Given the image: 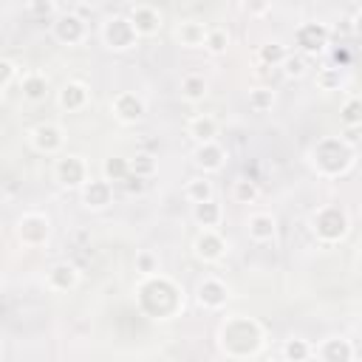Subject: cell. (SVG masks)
<instances>
[{
	"label": "cell",
	"instance_id": "cell-17",
	"mask_svg": "<svg viewBox=\"0 0 362 362\" xmlns=\"http://www.w3.org/2000/svg\"><path fill=\"white\" fill-rule=\"evenodd\" d=\"M45 283H48L51 291H71V288L79 283V272H76V266H71V263H57V266L48 269Z\"/></svg>",
	"mask_w": 362,
	"mask_h": 362
},
{
	"label": "cell",
	"instance_id": "cell-27",
	"mask_svg": "<svg viewBox=\"0 0 362 362\" xmlns=\"http://www.w3.org/2000/svg\"><path fill=\"white\" fill-rule=\"evenodd\" d=\"M229 31L226 28H206V34H204V48L209 51V54H226V48H229Z\"/></svg>",
	"mask_w": 362,
	"mask_h": 362
},
{
	"label": "cell",
	"instance_id": "cell-31",
	"mask_svg": "<svg viewBox=\"0 0 362 362\" xmlns=\"http://www.w3.org/2000/svg\"><path fill=\"white\" fill-rule=\"evenodd\" d=\"M105 178L113 184V181H124L130 175V167H127V158H107L105 161Z\"/></svg>",
	"mask_w": 362,
	"mask_h": 362
},
{
	"label": "cell",
	"instance_id": "cell-4",
	"mask_svg": "<svg viewBox=\"0 0 362 362\" xmlns=\"http://www.w3.org/2000/svg\"><path fill=\"white\" fill-rule=\"evenodd\" d=\"M311 229H314V235H317L320 240L334 243V240L345 238V232H348V215H345V209H339V206H334V204L320 206V209L311 215Z\"/></svg>",
	"mask_w": 362,
	"mask_h": 362
},
{
	"label": "cell",
	"instance_id": "cell-38",
	"mask_svg": "<svg viewBox=\"0 0 362 362\" xmlns=\"http://www.w3.org/2000/svg\"><path fill=\"white\" fill-rule=\"evenodd\" d=\"M28 11L34 17H51L54 14V0H28Z\"/></svg>",
	"mask_w": 362,
	"mask_h": 362
},
{
	"label": "cell",
	"instance_id": "cell-36",
	"mask_svg": "<svg viewBox=\"0 0 362 362\" xmlns=\"http://www.w3.org/2000/svg\"><path fill=\"white\" fill-rule=\"evenodd\" d=\"M317 85L322 90H337L339 88V68H322L317 74Z\"/></svg>",
	"mask_w": 362,
	"mask_h": 362
},
{
	"label": "cell",
	"instance_id": "cell-1",
	"mask_svg": "<svg viewBox=\"0 0 362 362\" xmlns=\"http://www.w3.org/2000/svg\"><path fill=\"white\" fill-rule=\"evenodd\" d=\"M136 294H139L141 311L147 317H153V320H170V317H175L184 308V291L170 277H164L158 272L156 274H147L139 283Z\"/></svg>",
	"mask_w": 362,
	"mask_h": 362
},
{
	"label": "cell",
	"instance_id": "cell-29",
	"mask_svg": "<svg viewBox=\"0 0 362 362\" xmlns=\"http://www.w3.org/2000/svg\"><path fill=\"white\" fill-rule=\"evenodd\" d=\"M127 167H130V173H133V175L147 178V175H153V173H156V158H153L150 153H139V156L127 158Z\"/></svg>",
	"mask_w": 362,
	"mask_h": 362
},
{
	"label": "cell",
	"instance_id": "cell-10",
	"mask_svg": "<svg viewBox=\"0 0 362 362\" xmlns=\"http://www.w3.org/2000/svg\"><path fill=\"white\" fill-rule=\"evenodd\" d=\"M127 17H130V23H133V28H136L139 37H153V34L161 31V11L156 6L139 3V6L130 8Z\"/></svg>",
	"mask_w": 362,
	"mask_h": 362
},
{
	"label": "cell",
	"instance_id": "cell-16",
	"mask_svg": "<svg viewBox=\"0 0 362 362\" xmlns=\"http://www.w3.org/2000/svg\"><path fill=\"white\" fill-rule=\"evenodd\" d=\"M223 158H226V153H223L221 144H215V139H212V141H198V147H195V153H192L195 167H201L204 173L221 170V167H223Z\"/></svg>",
	"mask_w": 362,
	"mask_h": 362
},
{
	"label": "cell",
	"instance_id": "cell-14",
	"mask_svg": "<svg viewBox=\"0 0 362 362\" xmlns=\"http://www.w3.org/2000/svg\"><path fill=\"white\" fill-rule=\"evenodd\" d=\"M85 20L79 17V14H62V17H57V23H54V37L59 40V42H65V45H76V42H82L85 40Z\"/></svg>",
	"mask_w": 362,
	"mask_h": 362
},
{
	"label": "cell",
	"instance_id": "cell-2",
	"mask_svg": "<svg viewBox=\"0 0 362 362\" xmlns=\"http://www.w3.org/2000/svg\"><path fill=\"white\" fill-rule=\"evenodd\" d=\"M218 337H221V348L229 356H255L263 342V328L243 314H232L221 322Z\"/></svg>",
	"mask_w": 362,
	"mask_h": 362
},
{
	"label": "cell",
	"instance_id": "cell-19",
	"mask_svg": "<svg viewBox=\"0 0 362 362\" xmlns=\"http://www.w3.org/2000/svg\"><path fill=\"white\" fill-rule=\"evenodd\" d=\"M246 229H249V238H252V240L266 243V240H274L277 221H274V215H269V212H255V215H249Z\"/></svg>",
	"mask_w": 362,
	"mask_h": 362
},
{
	"label": "cell",
	"instance_id": "cell-13",
	"mask_svg": "<svg viewBox=\"0 0 362 362\" xmlns=\"http://www.w3.org/2000/svg\"><path fill=\"white\" fill-rule=\"evenodd\" d=\"M79 189H82V204L88 209H105L110 204V198H113V184L107 178H96V181L88 178Z\"/></svg>",
	"mask_w": 362,
	"mask_h": 362
},
{
	"label": "cell",
	"instance_id": "cell-24",
	"mask_svg": "<svg viewBox=\"0 0 362 362\" xmlns=\"http://www.w3.org/2000/svg\"><path fill=\"white\" fill-rule=\"evenodd\" d=\"M317 356L325 362H348L354 356V351L345 339H325V345L317 351Z\"/></svg>",
	"mask_w": 362,
	"mask_h": 362
},
{
	"label": "cell",
	"instance_id": "cell-32",
	"mask_svg": "<svg viewBox=\"0 0 362 362\" xmlns=\"http://www.w3.org/2000/svg\"><path fill=\"white\" fill-rule=\"evenodd\" d=\"M232 195H235V201H240V204H252V201L257 198V187H255V181H249V178H238V181L232 184Z\"/></svg>",
	"mask_w": 362,
	"mask_h": 362
},
{
	"label": "cell",
	"instance_id": "cell-33",
	"mask_svg": "<svg viewBox=\"0 0 362 362\" xmlns=\"http://www.w3.org/2000/svg\"><path fill=\"white\" fill-rule=\"evenodd\" d=\"M286 54H288V51H286V45H280V42H266V45H260V51H257V57H260L266 65H280Z\"/></svg>",
	"mask_w": 362,
	"mask_h": 362
},
{
	"label": "cell",
	"instance_id": "cell-9",
	"mask_svg": "<svg viewBox=\"0 0 362 362\" xmlns=\"http://www.w3.org/2000/svg\"><path fill=\"white\" fill-rule=\"evenodd\" d=\"M110 110H113V116H116L119 122H124V124H136V122L144 116L147 107H144V99H141L139 93H133V90H122V93L113 96Z\"/></svg>",
	"mask_w": 362,
	"mask_h": 362
},
{
	"label": "cell",
	"instance_id": "cell-21",
	"mask_svg": "<svg viewBox=\"0 0 362 362\" xmlns=\"http://www.w3.org/2000/svg\"><path fill=\"white\" fill-rule=\"evenodd\" d=\"M204 34H206V25L198 20H184L175 28V40L184 48H204Z\"/></svg>",
	"mask_w": 362,
	"mask_h": 362
},
{
	"label": "cell",
	"instance_id": "cell-11",
	"mask_svg": "<svg viewBox=\"0 0 362 362\" xmlns=\"http://www.w3.org/2000/svg\"><path fill=\"white\" fill-rule=\"evenodd\" d=\"M294 40H297V45H300V51H303L305 57H308V54H320V51L328 45V28L320 25V23H305V25L297 28Z\"/></svg>",
	"mask_w": 362,
	"mask_h": 362
},
{
	"label": "cell",
	"instance_id": "cell-20",
	"mask_svg": "<svg viewBox=\"0 0 362 362\" xmlns=\"http://www.w3.org/2000/svg\"><path fill=\"white\" fill-rule=\"evenodd\" d=\"M88 99H90V90H88V85H82V82H68V85L59 90V107L68 110V113L82 110V107L88 105Z\"/></svg>",
	"mask_w": 362,
	"mask_h": 362
},
{
	"label": "cell",
	"instance_id": "cell-3",
	"mask_svg": "<svg viewBox=\"0 0 362 362\" xmlns=\"http://www.w3.org/2000/svg\"><path fill=\"white\" fill-rule=\"evenodd\" d=\"M354 161V147H348L342 139H322L311 150V164L322 175H339L351 167Z\"/></svg>",
	"mask_w": 362,
	"mask_h": 362
},
{
	"label": "cell",
	"instance_id": "cell-37",
	"mask_svg": "<svg viewBox=\"0 0 362 362\" xmlns=\"http://www.w3.org/2000/svg\"><path fill=\"white\" fill-rule=\"evenodd\" d=\"M342 122L345 124H359L362 116H359V99H348L345 107H342Z\"/></svg>",
	"mask_w": 362,
	"mask_h": 362
},
{
	"label": "cell",
	"instance_id": "cell-22",
	"mask_svg": "<svg viewBox=\"0 0 362 362\" xmlns=\"http://www.w3.org/2000/svg\"><path fill=\"white\" fill-rule=\"evenodd\" d=\"M187 133H189L195 141H212V139L218 136V122H215V116H209V113H198V116L189 119Z\"/></svg>",
	"mask_w": 362,
	"mask_h": 362
},
{
	"label": "cell",
	"instance_id": "cell-42",
	"mask_svg": "<svg viewBox=\"0 0 362 362\" xmlns=\"http://www.w3.org/2000/svg\"><path fill=\"white\" fill-rule=\"evenodd\" d=\"M0 105H3V88H0Z\"/></svg>",
	"mask_w": 362,
	"mask_h": 362
},
{
	"label": "cell",
	"instance_id": "cell-6",
	"mask_svg": "<svg viewBox=\"0 0 362 362\" xmlns=\"http://www.w3.org/2000/svg\"><path fill=\"white\" fill-rule=\"evenodd\" d=\"M17 238L25 246H42L51 238V221L42 212H25L17 221Z\"/></svg>",
	"mask_w": 362,
	"mask_h": 362
},
{
	"label": "cell",
	"instance_id": "cell-8",
	"mask_svg": "<svg viewBox=\"0 0 362 362\" xmlns=\"http://www.w3.org/2000/svg\"><path fill=\"white\" fill-rule=\"evenodd\" d=\"M192 252L204 263H218L226 255V240L218 229H201L198 238L192 240Z\"/></svg>",
	"mask_w": 362,
	"mask_h": 362
},
{
	"label": "cell",
	"instance_id": "cell-7",
	"mask_svg": "<svg viewBox=\"0 0 362 362\" xmlns=\"http://www.w3.org/2000/svg\"><path fill=\"white\" fill-rule=\"evenodd\" d=\"M54 175H57V181H59L62 187L79 189V187L88 181V164H85L82 156H62V158H57V164H54Z\"/></svg>",
	"mask_w": 362,
	"mask_h": 362
},
{
	"label": "cell",
	"instance_id": "cell-18",
	"mask_svg": "<svg viewBox=\"0 0 362 362\" xmlns=\"http://www.w3.org/2000/svg\"><path fill=\"white\" fill-rule=\"evenodd\" d=\"M192 218L201 229H218L221 221H223V209L215 198H206V201H198L192 204Z\"/></svg>",
	"mask_w": 362,
	"mask_h": 362
},
{
	"label": "cell",
	"instance_id": "cell-12",
	"mask_svg": "<svg viewBox=\"0 0 362 362\" xmlns=\"http://www.w3.org/2000/svg\"><path fill=\"white\" fill-rule=\"evenodd\" d=\"M28 139H31V144H34V150H40V153H45V156H54V153H59V147H62V130L57 127V124H51V122H45V124H37L31 133H28Z\"/></svg>",
	"mask_w": 362,
	"mask_h": 362
},
{
	"label": "cell",
	"instance_id": "cell-34",
	"mask_svg": "<svg viewBox=\"0 0 362 362\" xmlns=\"http://www.w3.org/2000/svg\"><path fill=\"white\" fill-rule=\"evenodd\" d=\"M311 354H314V351H311V345H308L305 339H288L286 348H283V356H286V359H294V362L308 359Z\"/></svg>",
	"mask_w": 362,
	"mask_h": 362
},
{
	"label": "cell",
	"instance_id": "cell-23",
	"mask_svg": "<svg viewBox=\"0 0 362 362\" xmlns=\"http://www.w3.org/2000/svg\"><path fill=\"white\" fill-rule=\"evenodd\" d=\"M45 93H48V76L45 74L31 71L23 76V96L28 102H40V99H45Z\"/></svg>",
	"mask_w": 362,
	"mask_h": 362
},
{
	"label": "cell",
	"instance_id": "cell-41",
	"mask_svg": "<svg viewBox=\"0 0 362 362\" xmlns=\"http://www.w3.org/2000/svg\"><path fill=\"white\" fill-rule=\"evenodd\" d=\"M356 133H359V124H345V139H342V141H345L348 147H356V141H359Z\"/></svg>",
	"mask_w": 362,
	"mask_h": 362
},
{
	"label": "cell",
	"instance_id": "cell-43",
	"mask_svg": "<svg viewBox=\"0 0 362 362\" xmlns=\"http://www.w3.org/2000/svg\"><path fill=\"white\" fill-rule=\"evenodd\" d=\"M0 356H3V351H0Z\"/></svg>",
	"mask_w": 362,
	"mask_h": 362
},
{
	"label": "cell",
	"instance_id": "cell-28",
	"mask_svg": "<svg viewBox=\"0 0 362 362\" xmlns=\"http://www.w3.org/2000/svg\"><path fill=\"white\" fill-rule=\"evenodd\" d=\"M249 107H252L255 113L272 110V107H274V90H269V88H252V90H249Z\"/></svg>",
	"mask_w": 362,
	"mask_h": 362
},
{
	"label": "cell",
	"instance_id": "cell-5",
	"mask_svg": "<svg viewBox=\"0 0 362 362\" xmlns=\"http://www.w3.org/2000/svg\"><path fill=\"white\" fill-rule=\"evenodd\" d=\"M102 40H105V45H107L110 51H127V48L136 45L139 34H136L130 17L113 14V17H107V20L102 23Z\"/></svg>",
	"mask_w": 362,
	"mask_h": 362
},
{
	"label": "cell",
	"instance_id": "cell-35",
	"mask_svg": "<svg viewBox=\"0 0 362 362\" xmlns=\"http://www.w3.org/2000/svg\"><path fill=\"white\" fill-rule=\"evenodd\" d=\"M136 272H139L141 277L156 274V272H158V257H156L153 252H139V255H136Z\"/></svg>",
	"mask_w": 362,
	"mask_h": 362
},
{
	"label": "cell",
	"instance_id": "cell-25",
	"mask_svg": "<svg viewBox=\"0 0 362 362\" xmlns=\"http://www.w3.org/2000/svg\"><path fill=\"white\" fill-rule=\"evenodd\" d=\"M184 195H187V201L198 204V201L212 198V195H215V187H212V181H209V178L198 175V178H189V181L184 184Z\"/></svg>",
	"mask_w": 362,
	"mask_h": 362
},
{
	"label": "cell",
	"instance_id": "cell-15",
	"mask_svg": "<svg viewBox=\"0 0 362 362\" xmlns=\"http://www.w3.org/2000/svg\"><path fill=\"white\" fill-rule=\"evenodd\" d=\"M226 297H229V288L223 280L218 277H204L198 283V303L204 308H223L226 305Z\"/></svg>",
	"mask_w": 362,
	"mask_h": 362
},
{
	"label": "cell",
	"instance_id": "cell-26",
	"mask_svg": "<svg viewBox=\"0 0 362 362\" xmlns=\"http://www.w3.org/2000/svg\"><path fill=\"white\" fill-rule=\"evenodd\" d=\"M181 96H184L187 102H201V99L206 96V79L198 76V74H187V76L181 79Z\"/></svg>",
	"mask_w": 362,
	"mask_h": 362
},
{
	"label": "cell",
	"instance_id": "cell-39",
	"mask_svg": "<svg viewBox=\"0 0 362 362\" xmlns=\"http://www.w3.org/2000/svg\"><path fill=\"white\" fill-rule=\"evenodd\" d=\"M269 6H272V0H243V11L249 17H263L269 11Z\"/></svg>",
	"mask_w": 362,
	"mask_h": 362
},
{
	"label": "cell",
	"instance_id": "cell-30",
	"mask_svg": "<svg viewBox=\"0 0 362 362\" xmlns=\"http://www.w3.org/2000/svg\"><path fill=\"white\" fill-rule=\"evenodd\" d=\"M280 68H283L286 76H303L308 71V57L305 54H286Z\"/></svg>",
	"mask_w": 362,
	"mask_h": 362
},
{
	"label": "cell",
	"instance_id": "cell-40",
	"mask_svg": "<svg viewBox=\"0 0 362 362\" xmlns=\"http://www.w3.org/2000/svg\"><path fill=\"white\" fill-rule=\"evenodd\" d=\"M14 76H17V68H14L8 59H0V88H6Z\"/></svg>",
	"mask_w": 362,
	"mask_h": 362
}]
</instances>
